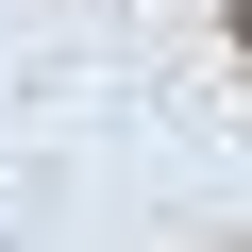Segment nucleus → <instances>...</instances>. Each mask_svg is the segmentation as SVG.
<instances>
[{"instance_id": "nucleus-1", "label": "nucleus", "mask_w": 252, "mask_h": 252, "mask_svg": "<svg viewBox=\"0 0 252 252\" xmlns=\"http://www.w3.org/2000/svg\"><path fill=\"white\" fill-rule=\"evenodd\" d=\"M235 51H252V0H235Z\"/></svg>"}]
</instances>
